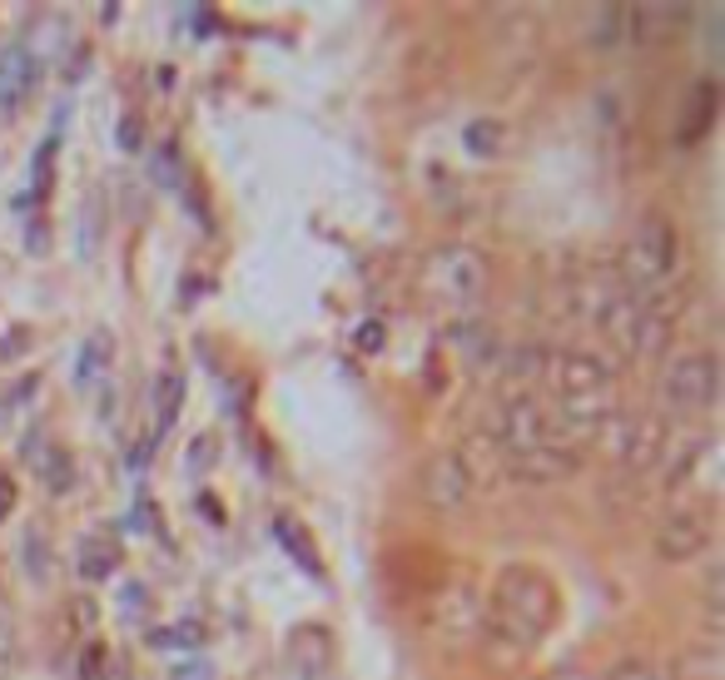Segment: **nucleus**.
<instances>
[{
	"label": "nucleus",
	"mask_w": 725,
	"mask_h": 680,
	"mask_svg": "<svg viewBox=\"0 0 725 680\" xmlns=\"http://www.w3.org/2000/svg\"><path fill=\"white\" fill-rule=\"evenodd\" d=\"M35 85H40V60L25 45H11L0 55V115H15Z\"/></svg>",
	"instance_id": "obj_14"
},
{
	"label": "nucleus",
	"mask_w": 725,
	"mask_h": 680,
	"mask_svg": "<svg viewBox=\"0 0 725 680\" xmlns=\"http://www.w3.org/2000/svg\"><path fill=\"white\" fill-rule=\"evenodd\" d=\"M482 591H477V582L467 572H443L437 576V586L428 591V601H422V631L437 641L443 650H463L477 641V631H482Z\"/></svg>",
	"instance_id": "obj_4"
},
{
	"label": "nucleus",
	"mask_w": 725,
	"mask_h": 680,
	"mask_svg": "<svg viewBox=\"0 0 725 680\" xmlns=\"http://www.w3.org/2000/svg\"><path fill=\"white\" fill-rule=\"evenodd\" d=\"M11 507H15V482L11 477H0V521L11 517Z\"/></svg>",
	"instance_id": "obj_34"
},
{
	"label": "nucleus",
	"mask_w": 725,
	"mask_h": 680,
	"mask_svg": "<svg viewBox=\"0 0 725 680\" xmlns=\"http://www.w3.org/2000/svg\"><path fill=\"white\" fill-rule=\"evenodd\" d=\"M204 457L214 462V443H209V437H199V443L189 447V467H204Z\"/></svg>",
	"instance_id": "obj_36"
},
{
	"label": "nucleus",
	"mask_w": 725,
	"mask_h": 680,
	"mask_svg": "<svg viewBox=\"0 0 725 680\" xmlns=\"http://www.w3.org/2000/svg\"><path fill=\"white\" fill-rule=\"evenodd\" d=\"M457 462H463L472 492H477V486H498L502 477H507V453H502L498 432H482V427H472L463 437V447H457Z\"/></svg>",
	"instance_id": "obj_11"
},
{
	"label": "nucleus",
	"mask_w": 725,
	"mask_h": 680,
	"mask_svg": "<svg viewBox=\"0 0 725 680\" xmlns=\"http://www.w3.org/2000/svg\"><path fill=\"white\" fill-rule=\"evenodd\" d=\"M199 507H204V517H209V521H224V512H219V502H214V497H199Z\"/></svg>",
	"instance_id": "obj_39"
},
{
	"label": "nucleus",
	"mask_w": 725,
	"mask_h": 680,
	"mask_svg": "<svg viewBox=\"0 0 725 680\" xmlns=\"http://www.w3.org/2000/svg\"><path fill=\"white\" fill-rule=\"evenodd\" d=\"M552 412H547V402L537 398V392H507V402H502V427H498V443L507 457L517 453H531V447L552 443Z\"/></svg>",
	"instance_id": "obj_7"
},
{
	"label": "nucleus",
	"mask_w": 725,
	"mask_h": 680,
	"mask_svg": "<svg viewBox=\"0 0 725 680\" xmlns=\"http://www.w3.org/2000/svg\"><path fill=\"white\" fill-rule=\"evenodd\" d=\"M115 572H119V547H109V541H85V551H80V576H85L90 586H100Z\"/></svg>",
	"instance_id": "obj_20"
},
{
	"label": "nucleus",
	"mask_w": 725,
	"mask_h": 680,
	"mask_svg": "<svg viewBox=\"0 0 725 680\" xmlns=\"http://www.w3.org/2000/svg\"><path fill=\"white\" fill-rule=\"evenodd\" d=\"M711 537H715V517L705 502H695V507H676L671 517L660 521L656 551H660V562H695L711 547Z\"/></svg>",
	"instance_id": "obj_8"
},
{
	"label": "nucleus",
	"mask_w": 725,
	"mask_h": 680,
	"mask_svg": "<svg viewBox=\"0 0 725 680\" xmlns=\"http://www.w3.org/2000/svg\"><path fill=\"white\" fill-rule=\"evenodd\" d=\"M160 427H169L174 412H179V402H185V378L179 373H169V378H160Z\"/></svg>",
	"instance_id": "obj_27"
},
{
	"label": "nucleus",
	"mask_w": 725,
	"mask_h": 680,
	"mask_svg": "<svg viewBox=\"0 0 725 680\" xmlns=\"http://www.w3.org/2000/svg\"><path fill=\"white\" fill-rule=\"evenodd\" d=\"M283 656H289V666L299 670L304 680H314V676H324L328 670V660H334V636H328L324 626H299L289 636V646H283Z\"/></svg>",
	"instance_id": "obj_16"
},
{
	"label": "nucleus",
	"mask_w": 725,
	"mask_h": 680,
	"mask_svg": "<svg viewBox=\"0 0 725 680\" xmlns=\"http://www.w3.org/2000/svg\"><path fill=\"white\" fill-rule=\"evenodd\" d=\"M541 383L557 392V402L592 398V392H611V383H617V363H607V357L592 353V348H552V353H547V373H541Z\"/></svg>",
	"instance_id": "obj_6"
},
{
	"label": "nucleus",
	"mask_w": 725,
	"mask_h": 680,
	"mask_svg": "<svg viewBox=\"0 0 725 680\" xmlns=\"http://www.w3.org/2000/svg\"><path fill=\"white\" fill-rule=\"evenodd\" d=\"M105 660H109V646H105V641H90V646L80 650V680H100Z\"/></svg>",
	"instance_id": "obj_30"
},
{
	"label": "nucleus",
	"mask_w": 725,
	"mask_h": 680,
	"mask_svg": "<svg viewBox=\"0 0 725 680\" xmlns=\"http://www.w3.org/2000/svg\"><path fill=\"white\" fill-rule=\"evenodd\" d=\"M422 388L433 392V398L447 388V353L443 348H428V357H422Z\"/></svg>",
	"instance_id": "obj_26"
},
{
	"label": "nucleus",
	"mask_w": 725,
	"mask_h": 680,
	"mask_svg": "<svg viewBox=\"0 0 725 680\" xmlns=\"http://www.w3.org/2000/svg\"><path fill=\"white\" fill-rule=\"evenodd\" d=\"M596 328L611 338V348H617L621 357H646V314H641V303L631 298V293H621L607 314H601Z\"/></svg>",
	"instance_id": "obj_13"
},
{
	"label": "nucleus",
	"mask_w": 725,
	"mask_h": 680,
	"mask_svg": "<svg viewBox=\"0 0 725 680\" xmlns=\"http://www.w3.org/2000/svg\"><path fill=\"white\" fill-rule=\"evenodd\" d=\"M463 144H467L472 160H502L507 144H512V130L502 125L498 115H482V119H472V125L463 130Z\"/></svg>",
	"instance_id": "obj_19"
},
{
	"label": "nucleus",
	"mask_w": 725,
	"mask_h": 680,
	"mask_svg": "<svg viewBox=\"0 0 725 680\" xmlns=\"http://www.w3.org/2000/svg\"><path fill=\"white\" fill-rule=\"evenodd\" d=\"M100 680H130V670H125V660H119V656H109L105 670H100Z\"/></svg>",
	"instance_id": "obj_38"
},
{
	"label": "nucleus",
	"mask_w": 725,
	"mask_h": 680,
	"mask_svg": "<svg viewBox=\"0 0 725 680\" xmlns=\"http://www.w3.org/2000/svg\"><path fill=\"white\" fill-rule=\"evenodd\" d=\"M621 35H627V5H607V11H596V31H592L596 45H617Z\"/></svg>",
	"instance_id": "obj_25"
},
{
	"label": "nucleus",
	"mask_w": 725,
	"mask_h": 680,
	"mask_svg": "<svg viewBox=\"0 0 725 680\" xmlns=\"http://www.w3.org/2000/svg\"><path fill=\"white\" fill-rule=\"evenodd\" d=\"M66 615H70V626H75V631H90V626L100 621V606L90 601V596H70Z\"/></svg>",
	"instance_id": "obj_31"
},
{
	"label": "nucleus",
	"mask_w": 725,
	"mask_h": 680,
	"mask_svg": "<svg viewBox=\"0 0 725 680\" xmlns=\"http://www.w3.org/2000/svg\"><path fill=\"white\" fill-rule=\"evenodd\" d=\"M582 462H586V457L576 453V447H566V443H557V437H552V443L531 447V453L507 457V472L522 477V482L547 486V482H566V477H576V472H582Z\"/></svg>",
	"instance_id": "obj_10"
},
{
	"label": "nucleus",
	"mask_w": 725,
	"mask_h": 680,
	"mask_svg": "<svg viewBox=\"0 0 725 680\" xmlns=\"http://www.w3.org/2000/svg\"><path fill=\"white\" fill-rule=\"evenodd\" d=\"M547 353H552V348H541V343L507 348V363H502V383H507V392H531V388H537L541 373H547Z\"/></svg>",
	"instance_id": "obj_18"
},
{
	"label": "nucleus",
	"mask_w": 725,
	"mask_h": 680,
	"mask_svg": "<svg viewBox=\"0 0 725 680\" xmlns=\"http://www.w3.org/2000/svg\"><path fill=\"white\" fill-rule=\"evenodd\" d=\"M557 626V586L541 566H502L492 582V611L482 615V650L492 656L498 670H512V660H522L527 650L541 646V636Z\"/></svg>",
	"instance_id": "obj_1"
},
{
	"label": "nucleus",
	"mask_w": 725,
	"mask_h": 680,
	"mask_svg": "<svg viewBox=\"0 0 725 680\" xmlns=\"http://www.w3.org/2000/svg\"><path fill=\"white\" fill-rule=\"evenodd\" d=\"M105 363H109V333H105V328H95V333L85 338V353H80V383L100 378Z\"/></svg>",
	"instance_id": "obj_24"
},
{
	"label": "nucleus",
	"mask_w": 725,
	"mask_h": 680,
	"mask_svg": "<svg viewBox=\"0 0 725 680\" xmlns=\"http://www.w3.org/2000/svg\"><path fill=\"white\" fill-rule=\"evenodd\" d=\"M25 338H31V328H11V333H5V348H0V353H5V357H15V353H25Z\"/></svg>",
	"instance_id": "obj_35"
},
{
	"label": "nucleus",
	"mask_w": 725,
	"mask_h": 680,
	"mask_svg": "<svg viewBox=\"0 0 725 680\" xmlns=\"http://www.w3.org/2000/svg\"><path fill=\"white\" fill-rule=\"evenodd\" d=\"M150 641L160 650H195V646H204V626H199V621H179V626H169V631H154Z\"/></svg>",
	"instance_id": "obj_23"
},
{
	"label": "nucleus",
	"mask_w": 725,
	"mask_h": 680,
	"mask_svg": "<svg viewBox=\"0 0 725 680\" xmlns=\"http://www.w3.org/2000/svg\"><path fill=\"white\" fill-rule=\"evenodd\" d=\"M541 680H592L586 670H557V676H541Z\"/></svg>",
	"instance_id": "obj_40"
},
{
	"label": "nucleus",
	"mask_w": 725,
	"mask_h": 680,
	"mask_svg": "<svg viewBox=\"0 0 725 680\" xmlns=\"http://www.w3.org/2000/svg\"><path fill=\"white\" fill-rule=\"evenodd\" d=\"M676 259H681L676 224L660 214V209H646V214L636 219V228H631L621 259H617V283L641 303V298H651V293H660L666 283H671Z\"/></svg>",
	"instance_id": "obj_2"
},
{
	"label": "nucleus",
	"mask_w": 725,
	"mask_h": 680,
	"mask_svg": "<svg viewBox=\"0 0 725 680\" xmlns=\"http://www.w3.org/2000/svg\"><path fill=\"white\" fill-rule=\"evenodd\" d=\"M140 144H144V125L140 119H119V150H130V154H140Z\"/></svg>",
	"instance_id": "obj_33"
},
{
	"label": "nucleus",
	"mask_w": 725,
	"mask_h": 680,
	"mask_svg": "<svg viewBox=\"0 0 725 680\" xmlns=\"http://www.w3.org/2000/svg\"><path fill=\"white\" fill-rule=\"evenodd\" d=\"M273 537H279V547L293 556V566H299V572L314 576V582H324V556L314 551V537L304 531V521L289 517V512H279V517H273Z\"/></svg>",
	"instance_id": "obj_17"
},
{
	"label": "nucleus",
	"mask_w": 725,
	"mask_h": 680,
	"mask_svg": "<svg viewBox=\"0 0 725 680\" xmlns=\"http://www.w3.org/2000/svg\"><path fill=\"white\" fill-rule=\"evenodd\" d=\"M418 289L428 303L447 308V314H472L482 293H488V259L472 244H443L422 259Z\"/></svg>",
	"instance_id": "obj_3"
},
{
	"label": "nucleus",
	"mask_w": 725,
	"mask_h": 680,
	"mask_svg": "<svg viewBox=\"0 0 725 680\" xmlns=\"http://www.w3.org/2000/svg\"><path fill=\"white\" fill-rule=\"evenodd\" d=\"M383 343H388V328H383V318H369V324H358V333H353V348H358V353H383Z\"/></svg>",
	"instance_id": "obj_28"
},
{
	"label": "nucleus",
	"mask_w": 725,
	"mask_h": 680,
	"mask_svg": "<svg viewBox=\"0 0 725 680\" xmlns=\"http://www.w3.org/2000/svg\"><path fill=\"white\" fill-rule=\"evenodd\" d=\"M611 680H666V670H660L656 660H641V656H631V660H621V666L611 670Z\"/></svg>",
	"instance_id": "obj_29"
},
{
	"label": "nucleus",
	"mask_w": 725,
	"mask_h": 680,
	"mask_svg": "<svg viewBox=\"0 0 725 680\" xmlns=\"http://www.w3.org/2000/svg\"><path fill=\"white\" fill-rule=\"evenodd\" d=\"M627 31L636 45H666L686 31V11L681 5H660V0H651V5H627Z\"/></svg>",
	"instance_id": "obj_15"
},
{
	"label": "nucleus",
	"mask_w": 725,
	"mask_h": 680,
	"mask_svg": "<svg viewBox=\"0 0 725 680\" xmlns=\"http://www.w3.org/2000/svg\"><path fill=\"white\" fill-rule=\"evenodd\" d=\"M671 447V422L666 418H631V437H627V453H621V467L627 472H656L660 457Z\"/></svg>",
	"instance_id": "obj_12"
},
{
	"label": "nucleus",
	"mask_w": 725,
	"mask_h": 680,
	"mask_svg": "<svg viewBox=\"0 0 725 680\" xmlns=\"http://www.w3.org/2000/svg\"><path fill=\"white\" fill-rule=\"evenodd\" d=\"M681 666H691V670H686V680H715V666H721V656H715V650H691Z\"/></svg>",
	"instance_id": "obj_32"
},
{
	"label": "nucleus",
	"mask_w": 725,
	"mask_h": 680,
	"mask_svg": "<svg viewBox=\"0 0 725 680\" xmlns=\"http://www.w3.org/2000/svg\"><path fill=\"white\" fill-rule=\"evenodd\" d=\"M418 492L433 512H467V502H472V482H467L457 453L428 457V462H422V477H418Z\"/></svg>",
	"instance_id": "obj_9"
},
{
	"label": "nucleus",
	"mask_w": 725,
	"mask_h": 680,
	"mask_svg": "<svg viewBox=\"0 0 725 680\" xmlns=\"http://www.w3.org/2000/svg\"><path fill=\"white\" fill-rule=\"evenodd\" d=\"M35 472H40V482L50 486L55 497H60V492H70V486H75V457H70L66 447H45Z\"/></svg>",
	"instance_id": "obj_21"
},
{
	"label": "nucleus",
	"mask_w": 725,
	"mask_h": 680,
	"mask_svg": "<svg viewBox=\"0 0 725 680\" xmlns=\"http://www.w3.org/2000/svg\"><path fill=\"white\" fill-rule=\"evenodd\" d=\"M715 392H721V363H715L711 348H686V353L671 357L666 373H660V402H666V412H676V418L705 412L715 402Z\"/></svg>",
	"instance_id": "obj_5"
},
{
	"label": "nucleus",
	"mask_w": 725,
	"mask_h": 680,
	"mask_svg": "<svg viewBox=\"0 0 725 680\" xmlns=\"http://www.w3.org/2000/svg\"><path fill=\"white\" fill-rule=\"evenodd\" d=\"M174 680H214V676H209V666L189 660V666H179V670H174Z\"/></svg>",
	"instance_id": "obj_37"
},
{
	"label": "nucleus",
	"mask_w": 725,
	"mask_h": 680,
	"mask_svg": "<svg viewBox=\"0 0 725 680\" xmlns=\"http://www.w3.org/2000/svg\"><path fill=\"white\" fill-rule=\"evenodd\" d=\"M711 119H715V85L711 80H701L691 95V125H681V144H695L705 130H711Z\"/></svg>",
	"instance_id": "obj_22"
}]
</instances>
